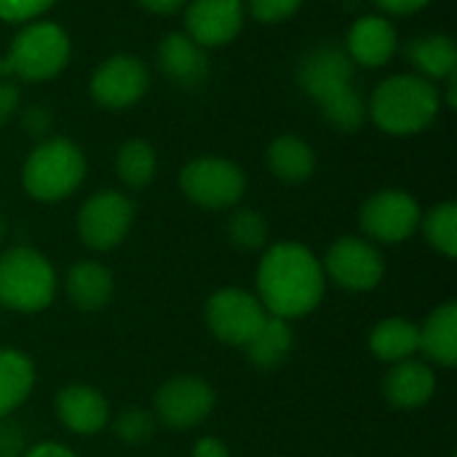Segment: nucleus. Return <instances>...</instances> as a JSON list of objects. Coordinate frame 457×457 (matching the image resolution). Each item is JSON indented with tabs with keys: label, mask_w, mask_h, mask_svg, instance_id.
<instances>
[{
	"label": "nucleus",
	"mask_w": 457,
	"mask_h": 457,
	"mask_svg": "<svg viewBox=\"0 0 457 457\" xmlns=\"http://www.w3.org/2000/svg\"><path fill=\"white\" fill-rule=\"evenodd\" d=\"M436 391V375L428 364L407 359L399 361L383 386V394L388 399V404L399 407V410H418L423 407Z\"/></svg>",
	"instance_id": "a211bd4d"
},
{
	"label": "nucleus",
	"mask_w": 457,
	"mask_h": 457,
	"mask_svg": "<svg viewBox=\"0 0 457 457\" xmlns=\"http://www.w3.org/2000/svg\"><path fill=\"white\" fill-rule=\"evenodd\" d=\"M56 0H0V19L13 24L35 21L40 13H46Z\"/></svg>",
	"instance_id": "2f4dec72"
},
{
	"label": "nucleus",
	"mask_w": 457,
	"mask_h": 457,
	"mask_svg": "<svg viewBox=\"0 0 457 457\" xmlns=\"http://www.w3.org/2000/svg\"><path fill=\"white\" fill-rule=\"evenodd\" d=\"M268 166L281 182L300 185L313 174L316 153L305 139H300L295 134H281L268 147Z\"/></svg>",
	"instance_id": "4be33fe9"
},
{
	"label": "nucleus",
	"mask_w": 457,
	"mask_h": 457,
	"mask_svg": "<svg viewBox=\"0 0 457 457\" xmlns=\"http://www.w3.org/2000/svg\"><path fill=\"white\" fill-rule=\"evenodd\" d=\"M32 386H35L32 361L13 348H0V420L8 418L29 396Z\"/></svg>",
	"instance_id": "b1692460"
},
{
	"label": "nucleus",
	"mask_w": 457,
	"mask_h": 457,
	"mask_svg": "<svg viewBox=\"0 0 457 457\" xmlns=\"http://www.w3.org/2000/svg\"><path fill=\"white\" fill-rule=\"evenodd\" d=\"M142 8L153 11V13H177L179 8L187 5V0H139Z\"/></svg>",
	"instance_id": "58836bf2"
},
{
	"label": "nucleus",
	"mask_w": 457,
	"mask_h": 457,
	"mask_svg": "<svg viewBox=\"0 0 457 457\" xmlns=\"http://www.w3.org/2000/svg\"><path fill=\"white\" fill-rule=\"evenodd\" d=\"M19 102H21L19 86L11 80H0V126L11 120V115L19 110Z\"/></svg>",
	"instance_id": "f704fd0d"
},
{
	"label": "nucleus",
	"mask_w": 457,
	"mask_h": 457,
	"mask_svg": "<svg viewBox=\"0 0 457 457\" xmlns=\"http://www.w3.org/2000/svg\"><path fill=\"white\" fill-rule=\"evenodd\" d=\"M56 295V273L51 262L29 249L13 246L0 254V305L16 313H40Z\"/></svg>",
	"instance_id": "20e7f679"
},
{
	"label": "nucleus",
	"mask_w": 457,
	"mask_h": 457,
	"mask_svg": "<svg viewBox=\"0 0 457 457\" xmlns=\"http://www.w3.org/2000/svg\"><path fill=\"white\" fill-rule=\"evenodd\" d=\"M292 345H295V335L289 329V321L265 316L262 327L254 332V337L244 348L254 367H260L262 372H270L287 361V356L292 353Z\"/></svg>",
	"instance_id": "5701e85b"
},
{
	"label": "nucleus",
	"mask_w": 457,
	"mask_h": 457,
	"mask_svg": "<svg viewBox=\"0 0 457 457\" xmlns=\"http://www.w3.org/2000/svg\"><path fill=\"white\" fill-rule=\"evenodd\" d=\"M56 415L72 434H99L110 420L107 399L91 386H67L56 394Z\"/></svg>",
	"instance_id": "f3484780"
},
{
	"label": "nucleus",
	"mask_w": 457,
	"mask_h": 457,
	"mask_svg": "<svg viewBox=\"0 0 457 457\" xmlns=\"http://www.w3.org/2000/svg\"><path fill=\"white\" fill-rule=\"evenodd\" d=\"M24 455V434L16 423L0 420V457Z\"/></svg>",
	"instance_id": "473e14b6"
},
{
	"label": "nucleus",
	"mask_w": 457,
	"mask_h": 457,
	"mask_svg": "<svg viewBox=\"0 0 457 457\" xmlns=\"http://www.w3.org/2000/svg\"><path fill=\"white\" fill-rule=\"evenodd\" d=\"M327 273L321 262L297 241L276 244L265 252L257 268V292L268 316L300 319L319 308L324 297Z\"/></svg>",
	"instance_id": "f257e3e1"
},
{
	"label": "nucleus",
	"mask_w": 457,
	"mask_h": 457,
	"mask_svg": "<svg viewBox=\"0 0 457 457\" xmlns=\"http://www.w3.org/2000/svg\"><path fill=\"white\" fill-rule=\"evenodd\" d=\"M134 206L118 190L94 193L78 212V233L94 252L115 249L131 230Z\"/></svg>",
	"instance_id": "0eeeda50"
},
{
	"label": "nucleus",
	"mask_w": 457,
	"mask_h": 457,
	"mask_svg": "<svg viewBox=\"0 0 457 457\" xmlns=\"http://www.w3.org/2000/svg\"><path fill=\"white\" fill-rule=\"evenodd\" d=\"M21 457H78L72 450H67L64 445H54V442H43L35 445L29 453H24Z\"/></svg>",
	"instance_id": "4c0bfd02"
},
{
	"label": "nucleus",
	"mask_w": 457,
	"mask_h": 457,
	"mask_svg": "<svg viewBox=\"0 0 457 457\" xmlns=\"http://www.w3.org/2000/svg\"><path fill=\"white\" fill-rule=\"evenodd\" d=\"M155 166H158V155H155L153 145L145 139L123 142L118 150V158H115L118 177L123 179V185H129L134 190L150 185V179L155 177Z\"/></svg>",
	"instance_id": "a878e982"
},
{
	"label": "nucleus",
	"mask_w": 457,
	"mask_h": 457,
	"mask_svg": "<svg viewBox=\"0 0 457 457\" xmlns=\"http://www.w3.org/2000/svg\"><path fill=\"white\" fill-rule=\"evenodd\" d=\"M67 297L72 300V305L78 311H99L110 303L112 297V273L102 265V262H94V260H83L78 265H72L67 270Z\"/></svg>",
	"instance_id": "412c9836"
},
{
	"label": "nucleus",
	"mask_w": 457,
	"mask_h": 457,
	"mask_svg": "<svg viewBox=\"0 0 457 457\" xmlns=\"http://www.w3.org/2000/svg\"><path fill=\"white\" fill-rule=\"evenodd\" d=\"M399 46V32L386 16H361L348 29L345 51L353 64L361 67H383L391 62Z\"/></svg>",
	"instance_id": "2eb2a0df"
},
{
	"label": "nucleus",
	"mask_w": 457,
	"mask_h": 457,
	"mask_svg": "<svg viewBox=\"0 0 457 457\" xmlns=\"http://www.w3.org/2000/svg\"><path fill=\"white\" fill-rule=\"evenodd\" d=\"M21 126H24L27 134L43 137V134H48V129H51V112H48L46 107H40V104H32L29 110H24Z\"/></svg>",
	"instance_id": "72a5a7b5"
},
{
	"label": "nucleus",
	"mask_w": 457,
	"mask_h": 457,
	"mask_svg": "<svg viewBox=\"0 0 457 457\" xmlns=\"http://www.w3.org/2000/svg\"><path fill=\"white\" fill-rule=\"evenodd\" d=\"M265 316L262 303L241 289H222L206 303V324L212 335L228 345H246L262 327Z\"/></svg>",
	"instance_id": "9b49d317"
},
{
	"label": "nucleus",
	"mask_w": 457,
	"mask_h": 457,
	"mask_svg": "<svg viewBox=\"0 0 457 457\" xmlns=\"http://www.w3.org/2000/svg\"><path fill=\"white\" fill-rule=\"evenodd\" d=\"M214 391L206 380L201 378H174L166 386H161L158 396H155V415L158 420H163L169 428H195L201 426L212 410H214Z\"/></svg>",
	"instance_id": "f8f14e48"
},
{
	"label": "nucleus",
	"mask_w": 457,
	"mask_h": 457,
	"mask_svg": "<svg viewBox=\"0 0 457 457\" xmlns=\"http://www.w3.org/2000/svg\"><path fill=\"white\" fill-rule=\"evenodd\" d=\"M442 107L436 86L415 72H402L386 78L367 104L375 126L394 137H410L428 129Z\"/></svg>",
	"instance_id": "f03ea898"
},
{
	"label": "nucleus",
	"mask_w": 457,
	"mask_h": 457,
	"mask_svg": "<svg viewBox=\"0 0 457 457\" xmlns=\"http://www.w3.org/2000/svg\"><path fill=\"white\" fill-rule=\"evenodd\" d=\"M88 88L104 110H126L150 88V70L131 54H115L96 67Z\"/></svg>",
	"instance_id": "9d476101"
},
{
	"label": "nucleus",
	"mask_w": 457,
	"mask_h": 457,
	"mask_svg": "<svg viewBox=\"0 0 457 457\" xmlns=\"http://www.w3.org/2000/svg\"><path fill=\"white\" fill-rule=\"evenodd\" d=\"M249 13L262 24H278L297 13L303 0H246Z\"/></svg>",
	"instance_id": "7c9ffc66"
},
{
	"label": "nucleus",
	"mask_w": 457,
	"mask_h": 457,
	"mask_svg": "<svg viewBox=\"0 0 457 457\" xmlns=\"http://www.w3.org/2000/svg\"><path fill=\"white\" fill-rule=\"evenodd\" d=\"M155 59H158L161 72L182 88H193L204 83L209 75L206 48H201L187 32H169L161 40Z\"/></svg>",
	"instance_id": "dca6fc26"
},
{
	"label": "nucleus",
	"mask_w": 457,
	"mask_h": 457,
	"mask_svg": "<svg viewBox=\"0 0 457 457\" xmlns=\"http://www.w3.org/2000/svg\"><path fill=\"white\" fill-rule=\"evenodd\" d=\"M179 185L182 193L201 209H230L244 198L246 174L228 158L204 155L182 169Z\"/></svg>",
	"instance_id": "423d86ee"
},
{
	"label": "nucleus",
	"mask_w": 457,
	"mask_h": 457,
	"mask_svg": "<svg viewBox=\"0 0 457 457\" xmlns=\"http://www.w3.org/2000/svg\"><path fill=\"white\" fill-rule=\"evenodd\" d=\"M244 27V0H187L185 32L201 48L228 46Z\"/></svg>",
	"instance_id": "ddd939ff"
},
{
	"label": "nucleus",
	"mask_w": 457,
	"mask_h": 457,
	"mask_svg": "<svg viewBox=\"0 0 457 457\" xmlns=\"http://www.w3.org/2000/svg\"><path fill=\"white\" fill-rule=\"evenodd\" d=\"M115 434L126 445H147L155 434V415L142 407H129L115 420Z\"/></svg>",
	"instance_id": "c756f323"
},
{
	"label": "nucleus",
	"mask_w": 457,
	"mask_h": 457,
	"mask_svg": "<svg viewBox=\"0 0 457 457\" xmlns=\"http://www.w3.org/2000/svg\"><path fill=\"white\" fill-rule=\"evenodd\" d=\"M228 236L236 249L241 252H257L268 241V222L254 209H238L228 222Z\"/></svg>",
	"instance_id": "c85d7f7f"
},
{
	"label": "nucleus",
	"mask_w": 457,
	"mask_h": 457,
	"mask_svg": "<svg viewBox=\"0 0 457 457\" xmlns=\"http://www.w3.org/2000/svg\"><path fill=\"white\" fill-rule=\"evenodd\" d=\"M420 228L426 241L442 252L445 257H455L457 254V206L453 201L439 204L434 209L426 212V217H420Z\"/></svg>",
	"instance_id": "cd10ccee"
},
{
	"label": "nucleus",
	"mask_w": 457,
	"mask_h": 457,
	"mask_svg": "<svg viewBox=\"0 0 457 457\" xmlns=\"http://www.w3.org/2000/svg\"><path fill=\"white\" fill-rule=\"evenodd\" d=\"M407 59L418 70L415 75L436 83L453 78L457 70V48L455 40L445 32H431L412 37L407 43Z\"/></svg>",
	"instance_id": "aec40b11"
},
{
	"label": "nucleus",
	"mask_w": 457,
	"mask_h": 457,
	"mask_svg": "<svg viewBox=\"0 0 457 457\" xmlns=\"http://www.w3.org/2000/svg\"><path fill=\"white\" fill-rule=\"evenodd\" d=\"M386 13H396V16H404V13H415L420 8H426L431 0H375Z\"/></svg>",
	"instance_id": "c9c22d12"
},
{
	"label": "nucleus",
	"mask_w": 457,
	"mask_h": 457,
	"mask_svg": "<svg viewBox=\"0 0 457 457\" xmlns=\"http://www.w3.org/2000/svg\"><path fill=\"white\" fill-rule=\"evenodd\" d=\"M418 351L428 361H436L439 367H455L457 361V305L445 303L428 319L423 327H418Z\"/></svg>",
	"instance_id": "6ab92c4d"
},
{
	"label": "nucleus",
	"mask_w": 457,
	"mask_h": 457,
	"mask_svg": "<svg viewBox=\"0 0 457 457\" xmlns=\"http://www.w3.org/2000/svg\"><path fill=\"white\" fill-rule=\"evenodd\" d=\"M321 268L337 287L348 292H372L386 276V260L378 246L356 236L337 238L329 246Z\"/></svg>",
	"instance_id": "6e6552de"
},
{
	"label": "nucleus",
	"mask_w": 457,
	"mask_h": 457,
	"mask_svg": "<svg viewBox=\"0 0 457 457\" xmlns=\"http://www.w3.org/2000/svg\"><path fill=\"white\" fill-rule=\"evenodd\" d=\"M70 35L54 24V21H27L8 54H5V62H8V70L13 78H21V80H48V78H56L67 62H70Z\"/></svg>",
	"instance_id": "39448f33"
},
{
	"label": "nucleus",
	"mask_w": 457,
	"mask_h": 457,
	"mask_svg": "<svg viewBox=\"0 0 457 457\" xmlns=\"http://www.w3.org/2000/svg\"><path fill=\"white\" fill-rule=\"evenodd\" d=\"M370 348L380 361H407L418 351V327L407 319H386L372 329Z\"/></svg>",
	"instance_id": "393cba45"
},
{
	"label": "nucleus",
	"mask_w": 457,
	"mask_h": 457,
	"mask_svg": "<svg viewBox=\"0 0 457 457\" xmlns=\"http://www.w3.org/2000/svg\"><path fill=\"white\" fill-rule=\"evenodd\" d=\"M83 177H86L83 150L64 137H51L40 142L21 166L24 190L43 204H54L72 195L80 187Z\"/></svg>",
	"instance_id": "7ed1b4c3"
},
{
	"label": "nucleus",
	"mask_w": 457,
	"mask_h": 457,
	"mask_svg": "<svg viewBox=\"0 0 457 457\" xmlns=\"http://www.w3.org/2000/svg\"><path fill=\"white\" fill-rule=\"evenodd\" d=\"M319 107H321L324 120H327L332 129L343 131V134L359 131V129L364 126L367 115H370V112H367V102H364V96L359 94L356 86H348V88H343V91L327 96L324 102H319Z\"/></svg>",
	"instance_id": "bb28decb"
},
{
	"label": "nucleus",
	"mask_w": 457,
	"mask_h": 457,
	"mask_svg": "<svg viewBox=\"0 0 457 457\" xmlns=\"http://www.w3.org/2000/svg\"><path fill=\"white\" fill-rule=\"evenodd\" d=\"M190 457H230V453L220 439H198Z\"/></svg>",
	"instance_id": "e433bc0d"
},
{
	"label": "nucleus",
	"mask_w": 457,
	"mask_h": 457,
	"mask_svg": "<svg viewBox=\"0 0 457 457\" xmlns=\"http://www.w3.org/2000/svg\"><path fill=\"white\" fill-rule=\"evenodd\" d=\"M353 62L345 48L324 43L316 46L297 67V83L305 94H311L316 102H324L327 96L353 86Z\"/></svg>",
	"instance_id": "4468645a"
},
{
	"label": "nucleus",
	"mask_w": 457,
	"mask_h": 457,
	"mask_svg": "<svg viewBox=\"0 0 457 457\" xmlns=\"http://www.w3.org/2000/svg\"><path fill=\"white\" fill-rule=\"evenodd\" d=\"M3 236H5V222H3V217H0V241H3Z\"/></svg>",
	"instance_id": "ea45409f"
},
{
	"label": "nucleus",
	"mask_w": 457,
	"mask_h": 457,
	"mask_svg": "<svg viewBox=\"0 0 457 457\" xmlns=\"http://www.w3.org/2000/svg\"><path fill=\"white\" fill-rule=\"evenodd\" d=\"M420 206L404 190H380L361 206V228L372 241L402 244L420 228Z\"/></svg>",
	"instance_id": "1a4fd4ad"
}]
</instances>
